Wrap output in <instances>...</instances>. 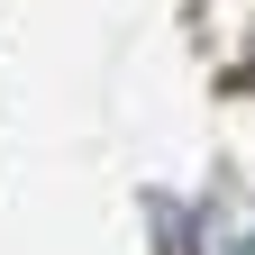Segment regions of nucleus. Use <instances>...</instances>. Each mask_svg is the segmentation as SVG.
Masks as SVG:
<instances>
[{
  "label": "nucleus",
  "mask_w": 255,
  "mask_h": 255,
  "mask_svg": "<svg viewBox=\"0 0 255 255\" xmlns=\"http://www.w3.org/2000/svg\"><path fill=\"white\" fill-rule=\"evenodd\" d=\"M237 255H255V237H246V246H237Z\"/></svg>",
  "instance_id": "1"
}]
</instances>
